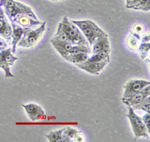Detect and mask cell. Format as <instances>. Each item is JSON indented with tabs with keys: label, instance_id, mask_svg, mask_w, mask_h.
Listing matches in <instances>:
<instances>
[{
	"label": "cell",
	"instance_id": "obj_8",
	"mask_svg": "<svg viewBox=\"0 0 150 142\" xmlns=\"http://www.w3.org/2000/svg\"><path fill=\"white\" fill-rule=\"evenodd\" d=\"M12 29L11 24L8 22L2 7L0 6V36L7 43L11 41Z\"/></svg>",
	"mask_w": 150,
	"mask_h": 142
},
{
	"label": "cell",
	"instance_id": "obj_2",
	"mask_svg": "<svg viewBox=\"0 0 150 142\" xmlns=\"http://www.w3.org/2000/svg\"><path fill=\"white\" fill-rule=\"evenodd\" d=\"M70 20L80 29L88 41L90 47H91L93 44L98 37L106 34L104 31L96 24V23L90 20Z\"/></svg>",
	"mask_w": 150,
	"mask_h": 142
},
{
	"label": "cell",
	"instance_id": "obj_27",
	"mask_svg": "<svg viewBox=\"0 0 150 142\" xmlns=\"http://www.w3.org/2000/svg\"><path fill=\"white\" fill-rule=\"evenodd\" d=\"M144 124H145L146 128L148 131V133H150V115L149 113H145L142 117H141Z\"/></svg>",
	"mask_w": 150,
	"mask_h": 142
},
{
	"label": "cell",
	"instance_id": "obj_15",
	"mask_svg": "<svg viewBox=\"0 0 150 142\" xmlns=\"http://www.w3.org/2000/svg\"><path fill=\"white\" fill-rule=\"evenodd\" d=\"M140 40H141L140 34L136 33L134 32H131L129 36L128 37V39L127 40V44L128 48L132 50H137L139 45Z\"/></svg>",
	"mask_w": 150,
	"mask_h": 142
},
{
	"label": "cell",
	"instance_id": "obj_26",
	"mask_svg": "<svg viewBox=\"0 0 150 142\" xmlns=\"http://www.w3.org/2000/svg\"><path fill=\"white\" fill-rule=\"evenodd\" d=\"M53 38H54L56 39H57L59 40H60V41L69 42V40H68V39L67 37V36H66L64 31L62 29L60 23L59 24L57 32H56L54 36L53 37Z\"/></svg>",
	"mask_w": 150,
	"mask_h": 142
},
{
	"label": "cell",
	"instance_id": "obj_25",
	"mask_svg": "<svg viewBox=\"0 0 150 142\" xmlns=\"http://www.w3.org/2000/svg\"><path fill=\"white\" fill-rule=\"evenodd\" d=\"M0 68L4 70L6 77H13L14 75L11 73L10 71L9 66L5 63L4 60L3 54L2 51H0Z\"/></svg>",
	"mask_w": 150,
	"mask_h": 142
},
{
	"label": "cell",
	"instance_id": "obj_4",
	"mask_svg": "<svg viewBox=\"0 0 150 142\" xmlns=\"http://www.w3.org/2000/svg\"><path fill=\"white\" fill-rule=\"evenodd\" d=\"M46 29V22L35 29L26 28L17 45L22 47H30L36 44Z\"/></svg>",
	"mask_w": 150,
	"mask_h": 142
},
{
	"label": "cell",
	"instance_id": "obj_12",
	"mask_svg": "<svg viewBox=\"0 0 150 142\" xmlns=\"http://www.w3.org/2000/svg\"><path fill=\"white\" fill-rule=\"evenodd\" d=\"M50 41L56 50L66 60L69 56V51L72 47L73 44L70 42L60 41L54 38H53Z\"/></svg>",
	"mask_w": 150,
	"mask_h": 142
},
{
	"label": "cell",
	"instance_id": "obj_7",
	"mask_svg": "<svg viewBox=\"0 0 150 142\" xmlns=\"http://www.w3.org/2000/svg\"><path fill=\"white\" fill-rule=\"evenodd\" d=\"M150 82L144 79H131L124 86V92L123 97H129L141 90L145 86L149 85Z\"/></svg>",
	"mask_w": 150,
	"mask_h": 142
},
{
	"label": "cell",
	"instance_id": "obj_24",
	"mask_svg": "<svg viewBox=\"0 0 150 142\" xmlns=\"http://www.w3.org/2000/svg\"><path fill=\"white\" fill-rule=\"evenodd\" d=\"M132 9L145 12L149 11L150 9V0H140Z\"/></svg>",
	"mask_w": 150,
	"mask_h": 142
},
{
	"label": "cell",
	"instance_id": "obj_20",
	"mask_svg": "<svg viewBox=\"0 0 150 142\" xmlns=\"http://www.w3.org/2000/svg\"><path fill=\"white\" fill-rule=\"evenodd\" d=\"M110 51H102L96 54H93L90 57H88L86 60L87 62H97L105 60L107 59H110L109 56Z\"/></svg>",
	"mask_w": 150,
	"mask_h": 142
},
{
	"label": "cell",
	"instance_id": "obj_34",
	"mask_svg": "<svg viewBox=\"0 0 150 142\" xmlns=\"http://www.w3.org/2000/svg\"><path fill=\"white\" fill-rule=\"evenodd\" d=\"M51 1H62V0H51Z\"/></svg>",
	"mask_w": 150,
	"mask_h": 142
},
{
	"label": "cell",
	"instance_id": "obj_18",
	"mask_svg": "<svg viewBox=\"0 0 150 142\" xmlns=\"http://www.w3.org/2000/svg\"><path fill=\"white\" fill-rule=\"evenodd\" d=\"M79 53H86L87 54H90L91 53L90 46L83 44L73 45L72 47L69 51V55Z\"/></svg>",
	"mask_w": 150,
	"mask_h": 142
},
{
	"label": "cell",
	"instance_id": "obj_13",
	"mask_svg": "<svg viewBox=\"0 0 150 142\" xmlns=\"http://www.w3.org/2000/svg\"><path fill=\"white\" fill-rule=\"evenodd\" d=\"M92 52L93 54H96L102 51H110V43L107 34L98 37L93 44Z\"/></svg>",
	"mask_w": 150,
	"mask_h": 142
},
{
	"label": "cell",
	"instance_id": "obj_19",
	"mask_svg": "<svg viewBox=\"0 0 150 142\" xmlns=\"http://www.w3.org/2000/svg\"><path fill=\"white\" fill-rule=\"evenodd\" d=\"M64 128L52 131L48 134H45V137L48 139L50 142H62V133Z\"/></svg>",
	"mask_w": 150,
	"mask_h": 142
},
{
	"label": "cell",
	"instance_id": "obj_17",
	"mask_svg": "<svg viewBox=\"0 0 150 142\" xmlns=\"http://www.w3.org/2000/svg\"><path fill=\"white\" fill-rule=\"evenodd\" d=\"M88 54L86 53H79L69 55L66 60L74 64H77L84 62L88 59Z\"/></svg>",
	"mask_w": 150,
	"mask_h": 142
},
{
	"label": "cell",
	"instance_id": "obj_28",
	"mask_svg": "<svg viewBox=\"0 0 150 142\" xmlns=\"http://www.w3.org/2000/svg\"><path fill=\"white\" fill-rule=\"evenodd\" d=\"M144 30V27L142 24L137 23L133 26V31L134 32L138 33L139 34H141Z\"/></svg>",
	"mask_w": 150,
	"mask_h": 142
},
{
	"label": "cell",
	"instance_id": "obj_16",
	"mask_svg": "<svg viewBox=\"0 0 150 142\" xmlns=\"http://www.w3.org/2000/svg\"><path fill=\"white\" fill-rule=\"evenodd\" d=\"M79 132L77 129L70 127H65L62 133V142L74 141V138Z\"/></svg>",
	"mask_w": 150,
	"mask_h": 142
},
{
	"label": "cell",
	"instance_id": "obj_9",
	"mask_svg": "<svg viewBox=\"0 0 150 142\" xmlns=\"http://www.w3.org/2000/svg\"><path fill=\"white\" fill-rule=\"evenodd\" d=\"M12 32L11 35V49L12 53L13 54L15 53L16 52V48L18 43L19 41L22 38L24 32L25 31L26 28H23L17 23L12 21L11 22Z\"/></svg>",
	"mask_w": 150,
	"mask_h": 142
},
{
	"label": "cell",
	"instance_id": "obj_21",
	"mask_svg": "<svg viewBox=\"0 0 150 142\" xmlns=\"http://www.w3.org/2000/svg\"><path fill=\"white\" fill-rule=\"evenodd\" d=\"M4 60L5 63L9 65H13L14 62L18 60V57H15L12 53L11 47H9L8 49H6L4 50H2Z\"/></svg>",
	"mask_w": 150,
	"mask_h": 142
},
{
	"label": "cell",
	"instance_id": "obj_31",
	"mask_svg": "<svg viewBox=\"0 0 150 142\" xmlns=\"http://www.w3.org/2000/svg\"><path fill=\"white\" fill-rule=\"evenodd\" d=\"M85 141V138L80 131L76 134L74 138V141H77V142H81Z\"/></svg>",
	"mask_w": 150,
	"mask_h": 142
},
{
	"label": "cell",
	"instance_id": "obj_32",
	"mask_svg": "<svg viewBox=\"0 0 150 142\" xmlns=\"http://www.w3.org/2000/svg\"><path fill=\"white\" fill-rule=\"evenodd\" d=\"M141 92L146 95H150V84L146 86H145V87H144L140 91Z\"/></svg>",
	"mask_w": 150,
	"mask_h": 142
},
{
	"label": "cell",
	"instance_id": "obj_22",
	"mask_svg": "<svg viewBox=\"0 0 150 142\" xmlns=\"http://www.w3.org/2000/svg\"><path fill=\"white\" fill-rule=\"evenodd\" d=\"M134 109H141L146 113L150 112V98L149 95L145 98L139 103L131 106Z\"/></svg>",
	"mask_w": 150,
	"mask_h": 142
},
{
	"label": "cell",
	"instance_id": "obj_1",
	"mask_svg": "<svg viewBox=\"0 0 150 142\" xmlns=\"http://www.w3.org/2000/svg\"><path fill=\"white\" fill-rule=\"evenodd\" d=\"M0 6L3 8L5 14L11 22L19 15H26L38 20L31 8L19 2L14 0H0Z\"/></svg>",
	"mask_w": 150,
	"mask_h": 142
},
{
	"label": "cell",
	"instance_id": "obj_5",
	"mask_svg": "<svg viewBox=\"0 0 150 142\" xmlns=\"http://www.w3.org/2000/svg\"><path fill=\"white\" fill-rule=\"evenodd\" d=\"M128 112L126 116L129 119L135 137L134 140L138 138L144 137L149 138V133L146 128L142 118L137 115L134 111L131 106H128Z\"/></svg>",
	"mask_w": 150,
	"mask_h": 142
},
{
	"label": "cell",
	"instance_id": "obj_11",
	"mask_svg": "<svg viewBox=\"0 0 150 142\" xmlns=\"http://www.w3.org/2000/svg\"><path fill=\"white\" fill-rule=\"evenodd\" d=\"M23 28L35 29L42 25V22L35 20L26 15H18L13 20ZM12 22V21H11Z\"/></svg>",
	"mask_w": 150,
	"mask_h": 142
},
{
	"label": "cell",
	"instance_id": "obj_23",
	"mask_svg": "<svg viewBox=\"0 0 150 142\" xmlns=\"http://www.w3.org/2000/svg\"><path fill=\"white\" fill-rule=\"evenodd\" d=\"M149 49H150V43L149 42H141L137 50L138 51L140 55V57L141 58V59H144L148 55V54L149 53Z\"/></svg>",
	"mask_w": 150,
	"mask_h": 142
},
{
	"label": "cell",
	"instance_id": "obj_10",
	"mask_svg": "<svg viewBox=\"0 0 150 142\" xmlns=\"http://www.w3.org/2000/svg\"><path fill=\"white\" fill-rule=\"evenodd\" d=\"M22 106L25 109L29 119L33 122L39 120L42 116L45 115V112L43 109L36 104L22 105Z\"/></svg>",
	"mask_w": 150,
	"mask_h": 142
},
{
	"label": "cell",
	"instance_id": "obj_30",
	"mask_svg": "<svg viewBox=\"0 0 150 142\" xmlns=\"http://www.w3.org/2000/svg\"><path fill=\"white\" fill-rule=\"evenodd\" d=\"M8 47V43L6 41L0 36V51L6 49Z\"/></svg>",
	"mask_w": 150,
	"mask_h": 142
},
{
	"label": "cell",
	"instance_id": "obj_3",
	"mask_svg": "<svg viewBox=\"0 0 150 142\" xmlns=\"http://www.w3.org/2000/svg\"><path fill=\"white\" fill-rule=\"evenodd\" d=\"M60 23L70 43L73 45L83 44L89 46L88 41L80 29L76 25L72 23L66 16L63 18L62 21L60 22Z\"/></svg>",
	"mask_w": 150,
	"mask_h": 142
},
{
	"label": "cell",
	"instance_id": "obj_14",
	"mask_svg": "<svg viewBox=\"0 0 150 142\" xmlns=\"http://www.w3.org/2000/svg\"><path fill=\"white\" fill-rule=\"evenodd\" d=\"M148 96L149 95H146L141 92H139L129 97H123L121 99V101L123 103L127 105L128 106H132L139 103Z\"/></svg>",
	"mask_w": 150,
	"mask_h": 142
},
{
	"label": "cell",
	"instance_id": "obj_33",
	"mask_svg": "<svg viewBox=\"0 0 150 142\" xmlns=\"http://www.w3.org/2000/svg\"><path fill=\"white\" fill-rule=\"evenodd\" d=\"M150 41V36H149V32H147L145 33L141 39V42H149Z\"/></svg>",
	"mask_w": 150,
	"mask_h": 142
},
{
	"label": "cell",
	"instance_id": "obj_6",
	"mask_svg": "<svg viewBox=\"0 0 150 142\" xmlns=\"http://www.w3.org/2000/svg\"><path fill=\"white\" fill-rule=\"evenodd\" d=\"M110 62V59H107L97 62H87L85 61L81 63L75 64L79 68L93 75H98L99 72Z\"/></svg>",
	"mask_w": 150,
	"mask_h": 142
},
{
	"label": "cell",
	"instance_id": "obj_29",
	"mask_svg": "<svg viewBox=\"0 0 150 142\" xmlns=\"http://www.w3.org/2000/svg\"><path fill=\"white\" fill-rule=\"evenodd\" d=\"M140 0H126V8L132 9Z\"/></svg>",
	"mask_w": 150,
	"mask_h": 142
}]
</instances>
